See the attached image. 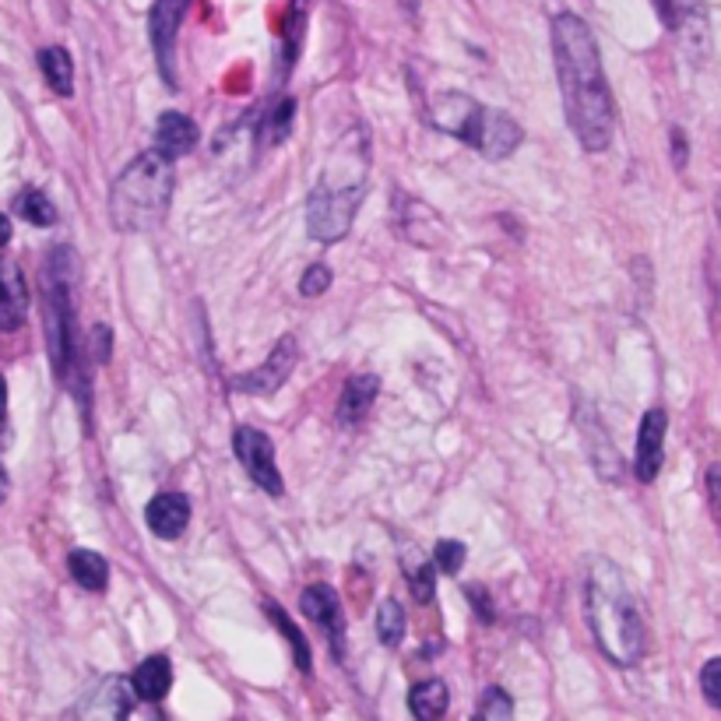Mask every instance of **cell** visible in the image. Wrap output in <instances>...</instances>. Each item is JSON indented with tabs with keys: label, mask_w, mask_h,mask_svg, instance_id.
Instances as JSON below:
<instances>
[{
	"label": "cell",
	"mask_w": 721,
	"mask_h": 721,
	"mask_svg": "<svg viewBox=\"0 0 721 721\" xmlns=\"http://www.w3.org/2000/svg\"><path fill=\"white\" fill-rule=\"evenodd\" d=\"M264 609H268V620L278 626L281 634H286V640H289V648H292V658H296V669L303 672V676H310V669H313V654H310V645H307V637L300 634V626H296L289 616H286V609L281 605H275V602H264Z\"/></svg>",
	"instance_id": "44dd1931"
},
{
	"label": "cell",
	"mask_w": 721,
	"mask_h": 721,
	"mask_svg": "<svg viewBox=\"0 0 721 721\" xmlns=\"http://www.w3.org/2000/svg\"><path fill=\"white\" fill-rule=\"evenodd\" d=\"M370 141L366 131H352L327 159L324 177L307 201V232L317 243H338L349 237L352 218L366 197Z\"/></svg>",
	"instance_id": "3957f363"
},
{
	"label": "cell",
	"mask_w": 721,
	"mask_h": 721,
	"mask_svg": "<svg viewBox=\"0 0 721 721\" xmlns=\"http://www.w3.org/2000/svg\"><path fill=\"white\" fill-rule=\"evenodd\" d=\"M197 145V123L183 113H163L155 120V152L169 155V159H180Z\"/></svg>",
	"instance_id": "9a60e30c"
},
{
	"label": "cell",
	"mask_w": 721,
	"mask_h": 721,
	"mask_svg": "<svg viewBox=\"0 0 721 721\" xmlns=\"http://www.w3.org/2000/svg\"><path fill=\"white\" fill-rule=\"evenodd\" d=\"M131 686H134V694H137L141 700H148V704L163 700V697L169 694V686H172V665H169V658H166V654L145 658V662L134 669Z\"/></svg>",
	"instance_id": "e0dca14e"
},
{
	"label": "cell",
	"mask_w": 721,
	"mask_h": 721,
	"mask_svg": "<svg viewBox=\"0 0 721 721\" xmlns=\"http://www.w3.org/2000/svg\"><path fill=\"white\" fill-rule=\"evenodd\" d=\"M296 359H300L296 338L286 335V338H281L275 349H272V356L264 359V363H261L254 373H247V377H237V381H232V387L247 390V395H275V390L289 381V373L296 370Z\"/></svg>",
	"instance_id": "ba28073f"
},
{
	"label": "cell",
	"mask_w": 721,
	"mask_h": 721,
	"mask_svg": "<svg viewBox=\"0 0 721 721\" xmlns=\"http://www.w3.org/2000/svg\"><path fill=\"white\" fill-rule=\"evenodd\" d=\"M172 159L163 152H141L131 159V166L113 180L109 191V215L120 232H148L159 223H166L169 201H172Z\"/></svg>",
	"instance_id": "277c9868"
},
{
	"label": "cell",
	"mask_w": 721,
	"mask_h": 721,
	"mask_svg": "<svg viewBox=\"0 0 721 721\" xmlns=\"http://www.w3.org/2000/svg\"><path fill=\"white\" fill-rule=\"evenodd\" d=\"M145 521L152 528V536L159 539H180L183 528L191 525V500L183 493H159L148 500L145 507Z\"/></svg>",
	"instance_id": "5bb4252c"
},
{
	"label": "cell",
	"mask_w": 721,
	"mask_h": 721,
	"mask_svg": "<svg viewBox=\"0 0 721 721\" xmlns=\"http://www.w3.org/2000/svg\"><path fill=\"white\" fill-rule=\"evenodd\" d=\"M327 289H332V268H327V264H310L303 281H300V296L317 300V296H324Z\"/></svg>",
	"instance_id": "83f0119b"
},
{
	"label": "cell",
	"mask_w": 721,
	"mask_h": 721,
	"mask_svg": "<svg viewBox=\"0 0 721 721\" xmlns=\"http://www.w3.org/2000/svg\"><path fill=\"white\" fill-rule=\"evenodd\" d=\"M28 317V286L14 261L0 257V332H19Z\"/></svg>",
	"instance_id": "7c38bea8"
},
{
	"label": "cell",
	"mask_w": 721,
	"mask_h": 721,
	"mask_svg": "<svg viewBox=\"0 0 721 721\" xmlns=\"http://www.w3.org/2000/svg\"><path fill=\"white\" fill-rule=\"evenodd\" d=\"M292 113H296V103L292 99H281L275 103L268 113H264V123H261V148H272V145H281L289 134V123H292Z\"/></svg>",
	"instance_id": "603a6c76"
},
{
	"label": "cell",
	"mask_w": 721,
	"mask_h": 721,
	"mask_svg": "<svg viewBox=\"0 0 721 721\" xmlns=\"http://www.w3.org/2000/svg\"><path fill=\"white\" fill-rule=\"evenodd\" d=\"M433 128L450 137L465 141L476 152H482L490 163H504L521 145V128L500 109H485L479 99L465 92H444L433 99Z\"/></svg>",
	"instance_id": "5b68a950"
},
{
	"label": "cell",
	"mask_w": 721,
	"mask_h": 721,
	"mask_svg": "<svg viewBox=\"0 0 721 721\" xmlns=\"http://www.w3.org/2000/svg\"><path fill=\"white\" fill-rule=\"evenodd\" d=\"M433 567H436V570H444V574H458V570L465 567V545H461V542H454V539L436 542V550H433Z\"/></svg>",
	"instance_id": "4316f807"
},
{
	"label": "cell",
	"mask_w": 721,
	"mask_h": 721,
	"mask_svg": "<svg viewBox=\"0 0 721 721\" xmlns=\"http://www.w3.org/2000/svg\"><path fill=\"white\" fill-rule=\"evenodd\" d=\"M134 704V686L120 676L99 680L88 689L82 704H74L68 711L71 718H128Z\"/></svg>",
	"instance_id": "30bf717a"
},
{
	"label": "cell",
	"mask_w": 721,
	"mask_h": 721,
	"mask_svg": "<svg viewBox=\"0 0 721 721\" xmlns=\"http://www.w3.org/2000/svg\"><path fill=\"white\" fill-rule=\"evenodd\" d=\"M68 570H71V577L85 591H103L106 581H109V567H106V560L96 550H71Z\"/></svg>",
	"instance_id": "ffe728a7"
},
{
	"label": "cell",
	"mask_w": 721,
	"mask_h": 721,
	"mask_svg": "<svg viewBox=\"0 0 721 721\" xmlns=\"http://www.w3.org/2000/svg\"><path fill=\"white\" fill-rule=\"evenodd\" d=\"M665 433H669V416L662 409H651L640 419L637 430V454H634V476L640 482H654L665 465Z\"/></svg>",
	"instance_id": "9c48e42d"
},
{
	"label": "cell",
	"mask_w": 721,
	"mask_h": 721,
	"mask_svg": "<svg viewBox=\"0 0 721 721\" xmlns=\"http://www.w3.org/2000/svg\"><path fill=\"white\" fill-rule=\"evenodd\" d=\"M377 637L384 648H398L405 637V609L395 599H384L377 609Z\"/></svg>",
	"instance_id": "d4e9b609"
},
{
	"label": "cell",
	"mask_w": 721,
	"mask_h": 721,
	"mask_svg": "<svg viewBox=\"0 0 721 721\" xmlns=\"http://www.w3.org/2000/svg\"><path fill=\"white\" fill-rule=\"evenodd\" d=\"M405 577H409V588L416 594L419 605H430L433 594H436V574H433V563L422 560L419 553L405 556Z\"/></svg>",
	"instance_id": "7402d4cb"
},
{
	"label": "cell",
	"mask_w": 721,
	"mask_h": 721,
	"mask_svg": "<svg viewBox=\"0 0 721 721\" xmlns=\"http://www.w3.org/2000/svg\"><path fill=\"white\" fill-rule=\"evenodd\" d=\"M465 594L479 605V620H482V623H493V602H490V594H485L479 585H465Z\"/></svg>",
	"instance_id": "f546056e"
},
{
	"label": "cell",
	"mask_w": 721,
	"mask_h": 721,
	"mask_svg": "<svg viewBox=\"0 0 721 721\" xmlns=\"http://www.w3.org/2000/svg\"><path fill=\"white\" fill-rule=\"evenodd\" d=\"M14 212H19L22 218H28L33 226H53L57 223V208L50 205V197H46L43 191H36V187H28V191H22L19 197H14Z\"/></svg>",
	"instance_id": "cb8c5ba5"
},
{
	"label": "cell",
	"mask_w": 721,
	"mask_h": 721,
	"mask_svg": "<svg viewBox=\"0 0 721 721\" xmlns=\"http://www.w3.org/2000/svg\"><path fill=\"white\" fill-rule=\"evenodd\" d=\"M300 609H303V616H307V620H313L327 637H332L335 651L341 654L345 620H341V605H338L335 588H327V585H310V588L300 594Z\"/></svg>",
	"instance_id": "4fadbf2b"
},
{
	"label": "cell",
	"mask_w": 721,
	"mask_h": 721,
	"mask_svg": "<svg viewBox=\"0 0 721 721\" xmlns=\"http://www.w3.org/2000/svg\"><path fill=\"white\" fill-rule=\"evenodd\" d=\"M8 240H11V218L0 215V247H8Z\"/></svg>",
	"instance_id": "4dcf8cb0"
},
{
	"label": "cell",
	"mask_w": 721,
	"mask_h": 721,
	"mask_svg": "<svg viewBox=\"0 0 721 721\" xmlns=\"http://www.w3.org/2000/svg\"><path fill=\"white\" fill-rule=\"evenodd\" d=\"M187 8H191V0H155L152 8V43L155 57H159V71L166 74L169 85H177V77H172V43H177Z\"/></svg>",
	"instance_id": "8fae6325"
},
{
	"label": "cell",
	"mask_w": 721,
	"mask_h": 721,
	"mask_svg": "<svg viewBox=\"0 0 721 721\" xmlns=\"http://www.w3.org/2000/svg\"><path fill=\"white\" fill-rule=\"evenodd\" d=\"M510 714H514V704H510V697L500 686L485 689L482 700H479V708H476L479 721H500V718H510Z\"/></svg>",
	"instance_id": "484cf974"
},
{
	"label": "cell",
	"mask_w": 721,
	"mask_h": 721,
	"mask_svg": "<svg viewBox=\"0 0 721 721\" xmlns=\"http://www.w3.org/2000/svg\"><path fill=\"white\" fill-rule=\"evenodd\" d=\"M232 450H237L247 476L254 479L264 493L268 496L286 493V482H281L278 461H275V444L268 433H261L257 426H240L237 433H232Z\"/></svg>",
	"instance_id": "52a82bcc"
},
{
	"label": "cell",
	"mask_w": 721,
	"mask_h": 721,
	"mask_svg": "<svg viewBox=\"0 0 721 721\" xmlns=\"http://www.w3.org/2000/svg\"><path fill=\"white\" fill-rule=\"evenodd\" d=\"M700 686H704V697L711 700V708H721V662H718V658H711V662L704 665Z\"/></svg>",
	"instance_id": "f1b7e54d"
},
{
	"label": "cell",
	"mask_w": 721,
	"mask_h": 721,
	"mask_svg": "<svg viewBox=\"0 0 721 721\" xmlns=\"http://www.w3.org/2000/svg\"><path fill=\"white\" fill-rule=\"evenodd\" d=\"M550 39L563 109H567V123L577 145L585 152H605L609 141H613L616 109L602 71L599 43L577 14H556L550 25Z\"/></svg>",
	"instance_id": "6da1fadb"
},
{
	"label": "cell",
	"mask_w": 721,
	"mask_h": 721,
	"mask_svg": "<svg viewBox=\"0 0 721 721\" xmlns=\"http://www.w3.org/2000/svg\"><path fill=\"white\" fill-rule=\"evenodd\" d=\"M39 68H43L46 85H50L57 96L68 99L74 92V64L64 46H46V50H39Z\"/></svg>",
	"instance_id": "ac0fdd59"
},
{
	"label": "cell",
	"mask_w": 721,
	"mask_h": 721,
	"mask_svg": "<svg viewBox=\"0 0 721 721\" xmlns=\"http://www.w3.org/2000/svg\"><path fill=\"white\" fill-rule=\"evenodd\" d=\"M450 708V694L441 680H426V683H416L412 694H409V711L422 721H436L444 718Z\"/></svg>",
	"instance_id": "d6986e66"
},
{
	"label": "cell",
	"mask_w": 721,
	"mask_h": 721,
	"mask_svg": "<svg viewBox=\"0 0 721 721\" xmlns=\"http://www.w3.org/2000/svg\"><path fill=\"white\" fill-rule=\"evenodd\" d=\"M71 250L60 247L46 264V341L60 377L74 359V310H71Z\"/></svg>",
	"instance_id": "8992f818"
},
{
	"label": "cell",
	"mask_w": 721,
	"mask_h": 721,
	"mask_svg": "<svg viewBox=\"0 0 721 721\" xmlns=\"http://www.w3.org/2000/svg\"><path fill=\"white\" fill-rule=\"evenodd\" d=\"M4 412H8V381H4V373H0V419H4Z\"/></svg>",
	"instance_id": "1f68e13d"
},
{
	"label": "cell",
	"mask_w": 721,
	"mask_h": 721,
	"mask_svg": "<svg viewBox=\"0 0 721 721\" xmlns=\"http://www.w3.org/2000/svg\"><path fill=\"white\" fill-rule=\"evenodd\" d=\"M585 616L594 634V645L602 648L609 662L623 669H634L648 648L645 616H640V602L634 599L630 585L623 581L620 567L609 560H591L588 585H585Z\"/></svg>",
	"instance_id": "7a4b0ae2"
},
{
	"label": "cell",
	"mask_w": 721,
	"mask_h": 721,
	"mask_svg": "<svg viewBox=\"0 0 721 721\" xmlns=\"http://www.w3.org/2000/svg\"><path fill=\"white\" fill-rule=\"evenodd\" d=\"M4 500H8V472H4V465H0V507H4Z\"/></svg>",
	"instance_id": "d6a6232c"
},
{
	"label": "cell",
	"mask_w": 721,
	"mask_h": 721,
	"mask_svg": "<svg viewBox=\"0 0 721 721\" xmlns=\"http://www.w3.org/2000/svg\"><path fill=\"white\" fill-rule=\"evenodd\" d=\"M377 395H381V377H373V373H363V377H352L349 384H345L341 401H338L341 426H356V422L373 409Z\"/></svg>",
	"instance_id": "2e32d148"
}]
</instances>
